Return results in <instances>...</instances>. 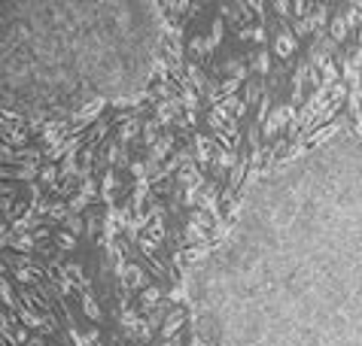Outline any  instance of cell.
<instances>
[{"instance_id": "13", "label": "cell", "mask_w": 362, "mask_h": 346, "mask_svg": "<svg viewBox=\"0 0 362 346\" xmlns=\"http://www.w3.org/2000/svg\"><path fill=\"white\" fill-rule=\"evenodd\" d=\"M180 325H183V310H177V313H174V316H171V319H167L165 325H162V334H165V340L171 337V334H174V331H177Z\"/></svg>"}, {"instance_id": "38", "label": "cell", "mask_w": 362, "mask_h": 346, "mask_svg": "<svg viewBox=\"0 0 362 346\" xmlns=\"http://www.w3.org/2000/svg\"><path fill=\"white\" fill-rule=\"evenodd\" d=\"M95 231H98V219L92 216V219H88V234H92V237H95Z\"/></svg>"}, {"instance_id": "29", "label": "cell", "mask_w": 362, "mask_h": 346, "mask_svg": "<svg viewBox=\"0 0 362 346\" xmlns=\"http://www.w3.org/2000/svg\"><path fill=\"white\" fill-rule=\"evenodd\" d=\"M167 301H171V304H183V301H186V288H183V285H177Z\"/></svg>"}, {"instance_id": "11", "label": "cell", "mask_w": 362, "mask_h": 346, "mask_svg": "<svg viewBox=\"0 0 362 346\" xmlns=\"http://www.w3.org/2000/svg\"><path fill=\"white\" fill-rule=\"evenodd\" d=\"M143 143L149 146V149L158 143V119H152V122H146V125H143Z\"/></svg>"}, {"instance_id": "30", "label": "cell", "mask_w": 362, "mask_h": 346, "mask_svg": "<svg viewBox=\"0 0 362 346\" xmlns=\"http://www.w3.org/2000/svg\"><path fill=\"white\" fill-rule=\"evenodd\" d=\"M49 216H52V219H67V206H64V204H52Z\"/></svg>"}, {"instance_id": "21", "label": "cell", "mask_w": 362, "mask_h": 346, "mask_svg": "<svg viewBox=\"0 0 362 346\" xmlns=\"http://www.w3.org/2000/svg\"><path fill=\"white\" fill-rule=\"evenodd\" d=\"M85 206H88V194H82V191H79V194H76V198L70 201V216H76V213H82V210H85Z\"/></svg>"}, {"instance_id": "28", "label": "cell", "mask_w": 362, "mask_h": 346, "mask_svg": "<svg viewBox=\"0 0 362 346\" xmlns=\"http://www.w3.org/2000/svg\"><path fill=\"white\" fill-rule=\"evenodd\" d=\"M67 228H70V234H82V219H79V216H67Z\"/></svg>"}, {"instance_id": "17", "label": "cell", "mask_w": 362, "mask_h": 346, "mask_svg": "<svg viewBox=\"0 0 362 346\" xmlns=\"http://www.w3.org/2000/svg\"><path fill=\"white\" fill-rule=\"evenodd\" d=\"M158 298H162V292H158L155 285H149V288L143 292V310H152V307L158 304Z\"/></svg>"}, {"instance_id": "18", "label": "cell", "mask_w": 362, "mask_h": 346, "mask_svg": "<svg viewBox=\"0 0 362 346\" xmlns=\"http://www.w3.org/2000/svg\"><path fill=\"white\" fill-rule=\"evenodd\" d=\"M201 189H204V182H195V186H189V189H186V201H183V204H186V206H195V204L201 201V198H198Z\"/></svg>"}, {"instance_id": "24", "label": "cell", "mask_w": 362, "mask_h": 346, "mask_svg": "<svg viewBox=\"0 0 362 346\" xmlns=\"http://www.w3.org/2000/svg\"><path fill=\"white\" fill-rule=\"evenodd\" d=\"M134 134H137V119H128L125 125H122V134L119 137H122V140H131Z\"/></svg>"}, {"instance_id": "39", "label": "cell", "mask_w": 362, "mask_h": 346, "mask_svg": "<svg viewBox=\"0 0 362 346\" xmlns=\"http://www.w3.org/2000/svg\"><path fill=\"white\" fill-rule=\"evenodd\" d=\"M292 6H296L298 16H308V3H292Z\"/></svg>"}, {"instance_id": "27", "label": "cell", "mask_w": 362, "mask_h": 346, "mask_svg": "<svg viewBox=\"0 0 362 346\" xmlns=\"http://www.w3.org/2000/svg\"><path fill=\"white\" fill-rule=\"evenodd\" d=\"M149 237H152V240H162V237H165V225H162V219H155V222L149 225Z\"/></svg>"}, {"instance_id": "1", "label": "cell", "mask_w": 362, "mask_h": 346, "mask_svg": "<svg viewBox=\"0 0 362 346\" xmlns=\"http://www.w3.org/2000/svg\"><path fill=\"white\" fill-rule=\"evenodd\" d=\"M67 131H73L67 122H49V125H46V131H43V140H46V143L55 149V146H61V137H64Z\"/></svg>"}, {"instance_id": "19", "label": "cell", "mask_w": 362, "mask_h": 346, "mask_svg": "<svg viewBox=\"0 0 362 346\" xmlns=\"http://www.w3.org/2000/svg\"><path fill=\"white\" fill-rule=\"evenodd\" d=\"M195 143H198V152H195L198 161H201V164H207V161H210V143H207V137H198Z\"/></svg>"}, {"instance_id": "3", "label": "cell", "mask_w": 362, "mask_h": 346, "mask_svg": "<svg viewBox=\"0 0 362 346\" xmlns=\"http://www.w3.org/2000/svg\"><path fill=\"white\" fill-rule=\"evenodd\" d=\"M122 280H125L128 288H143V285H146V270L137 267V264H128V267H125V276H122Z\"/></svg>"}, {"instance_id": "8", "label": "cell", "mask_w": 362, "mask_h": 346, "mask_svg": "<svg viewBox=\"0 0 362 346\" xmlns=\"http://www.w3.org/2000/svg\"><path fill=\"white\" fill-rule=\"evenodd\" d=\"M82 310H85V316L92 319V322H100V307H98V301H95L92 292L82 295Z\"/></svg>"}, {"instance_id": "31", "label": "cell", "mask_w": 362, "mask_h": 346, "mask_svg": "<svg viewBox=\"0 0 362 346\" xmlns=\"http://www.w3.org/2000/svg\"><path fill=\"white\" fill-rule=\"evenodd\" d=\"M55 176H58V170H55V167H43V173H40L43 182H55Z\"/></svg>"}, {"instance_id": "4", "label": "cell", "mask_w": 362, "mask_h": 346, "mask_svg": "<svg viewBox=\"0 0 362 346\" xmlns=\"http://www.w3.org/2000/svg\"><path fill=\"white\" fill-rule=\"evenodd\" d=\"M201 210H204L207 216L219 219V201H216V189H204V194H201Z\"/></svg>"}, {"instance_id": "10", "label": "cell", "mask_w": 362, "mask_h": 346, "mask_svg": "<svg viewBox=\"0 0 362 346\" xmlns=\"http://www.w3.org/2000/svg\"><path fill=\"white\" fill-rule=\"evenodd\" d=\"M33 173H37V167L33 164H25V167H3V176H16V179H33Z\"/></svg>"}, {"instance_id": "6", "label": "cell", "mask_w": 362, "mask_h": 346, "mask_svg": "<svg viewBox=\"0 0 362 346\" xmlns=\"http://www.w3.org/2000/svg\"><path fill=\"white\" fill-rule=\"evenodd\" d=\"M296 46H298L296 37H289V33L283 31V33L277 37V55H280V58H289L292 52H296Z\"/></svg>"}, {"instance_id": "16", "label": "cell", "mask_w": 362, "mask_h": 346, "mask_svg": "<svg viewBox=\"0 0 362 346\" xmlns=\"http://www.w3.org/2000/svg\"><path fill=\"white\" fill-rule=\"evenodd\" d=\"M329 33H332V40L341 43V40L347 37V21H344V18H335L332 25H329Z\"/></svg>"}, {"instance_id": "2", "label": "cell", "mask_w": 362, "mask_h": 346, "mask_svg": "<svg viewBox=\"0 0 362 346\" xmlns=\"http://www.w3.org/2000/svg\"><path fill=\"white\" fill-rule=\"evenodd\" d=\"M292 115H296V107H292V103H283V107H280L274 115H271L268 119V128H265V134L271 137V134H277L280 131V125H283L286 119H292Z\"/></svg>"}, {"instance_id": "15", "label": "cell", "mask_w": 362, "mask_h": 346, "mask_svg": "<svg viewBox=\"0 0 362 346\" xmlns=\"http://www.w3.org/2000/svg\"><path fill=\"white\" fill-rule=\"evenodd\" d=\"M186 76L192 79V82H195V88H198V91H204V85H207V79H204V73H201V70H198V67H195V64H189V67H186Z\"/></svg>"}, {"instance_id": "26", "label": "cell", "mask_w": 362, "mask_h": 346, "mask_svg": "<svg viewBox=\"0 0 362 346\" xmlns=\"http://www.w3.org/2000/svg\"><path fill=\"white\" fill-rule=\"evenodd\" d=\"M219 164L222 167H234V149H222V152H219Z\"/></svg>"}, {"instance_id": "9", "label": "cell", "mask_w": 362, "mask_h": 346, "mask_svg": "<svg viewBox=\"0 0 362 346\" xmlns=\"http://www.w3.org/2000/svg\"><path fill=\"white\" fill-rule=\"evenodd\" d=\"M180 182L195 186V182H204V179H201V170H198L195 164H183V167H180Z\"/></svg>"}, {"instance_id": "35", "label": "cell", "mask_w": 362, "mask_h": 346, "mask_svg": "<svg viewBox=\"0 0 362 346\" xmlns=\"http://www.w3.org/2000/svg\"><path fill=\"white\" fill-rule=\"evenodd\" d=\"M274 9H277V16H286V13H289V3H286V0H277Z\"/></svg>"}, {"instance_id": "42", "label": "cell", "mask_w": 362, "mask_h": 346, "mask_svg": "<svg viewBox=\"0 0 362 346\" xmlns=\"http://www.w3.org/2000/svg\"><path fill=\"white\" fill-rule=\"evenodd\" d=\"M165 346H180V343L177 340H165Z\"/></svg>"}, {"instance_id": "34", "label": "cell", "mask_w": 362, "mask_h": 346, "mask_svg": "<svg viewBox=\"0 0 362 346\" xmlns=\"http://www.w3.org/2000/svg\"><path fill=\"white\" fill-rule=\"evenodd\" d=\"M256 70H262V73L268 70V55H265V52H259V58H256Z\"/></svg>"}, {"instance_id": "37", "label": "cell", "mask_w": 362, "mask_h": 346, "mask_svg": "<svg viewBox=\"0 0 362 346\" xmlns=\"http://www.w3.org/2000/svg\"><path fill=\"white\" fill-rule=\"evenodd\" d=\"M16 340H18V343H28L31 337H28V331H25V328H18V331H16Z\"/></svg>"}, {"instance_id": "14", "label": "cell", "mask_w": 362, "mask_h": 346, "mask_svg": "<svg viewBox=\"0 0 362 346\" xmlns=\"http://www.w3.org/2000/svg\"><path fill=\"white\" fill-rule=\"evenodd\" d=\"M122 325H125L131 334H137V328L143 325V319H140L137 313H134V310H125V316H122Z\"/></svg>"}, {"instance_id": "22", "label": "cell", "mask_w": 362, "mask_h": 346, "mask_svg": "<svg viewBox=\"0 0 362 346\" xmlns=\"http://www.w3.org/2000/svg\"><path fill=\"white\" fill-rule=\"evenodd\" d=\"M64 270H67V273H73V280H76L79 285H82V288L88 285V280H85V273H82V267H79V264H67Z\"/></svg>"}, {"instance_id": "25", "label": "cell", "mask_w": 362, "mask_h": 346, "mask_svg": "<svg viewBox=\"0 0 362 346\" xmlns=\"http://www.w3.org/2000/svg\"><path fill=\"white\" fill-rule=\"evenodd\" d=\"M344 21H347L350 28H356L359 21H362V6H350V13H347V18H344Z\"/></svg>"}, {"instance_id": "7", "label": "cell", "mask_w": 362, "mask_h": 346, "mask_svg": "<svg viewBox=\"0 0 362 346\" xmlns=\"http://www.w3.org/2000/svg\"><path fill=\"white\" fill-rule=\"evenodd\" d=\"M204 237H207V228L189 219V225H186V240H189V243H198V246H201V240H204Z\"/></svg>"}, {"instance_id": "12", "label": "cell", "mask_w": 362, "mask_h": 346, "mask_svg": "<svg viewBox=\"0 0 362 346\" xmlns=\"http://www.w3.org/2000/svg\"><path fill=\"white\" fill-rule=\"evenodd\" d=\"M171 146H174V140H171V137H165V140H158V143L152 146V155H149V158H152L155 164H158V161H162V158H165L167 152H171Z\"/></svg>"}, {"instance_id": "41", "label": "cell", "mask_w": 362, "mask_h": 346, "mask_svg": "<svg viewBox=\"0 0 362 346\" xmlns=\"http://www.w3.org/2000/svg\"><path fill=\"white\" fill-rule=\"evenodd\" d=\"M189 346H204V343H201V340H198V337H195V340H192V343H189Z\"/></svg>"}, {"instance_id": "33", "label": "cell", "mask_w": 362, "mask_h": 346, "mask_svg": "<svg viewBox=\"0 0 362 346\" xmlns=\"http://www.w3.org/2000/svg\"><path fill=\"white\" fill-rule=\"evenodd\" d=\"M131 173H134L137 179H146V167L140 164V161H134V164H131Z\"/></svg>"}, {"instance_id": "20", "label": "cell", "mask_w": 362, "mask_h": 346, "mask_svg": "<svg viewBox=\"0 0 362 346\" xmlns=\"http://www.w3.org/2000/svg\"><path fill=\"white\" fill-rule=\"evenodd\" d=\"M113 191H116V173H107V176H104V201L110 204L113 201ZM113 206V204H110Z\"/></svg>"}, {"instance_id": "36", "label": "cell", "mask_w": 362, "mask_h": 346, "mask_svg": "<svg viewBox=\"0 0 362 346\" xmlns=\"http://www.w3.org/2000/svg\"><path fill=\"white\" fill-rule=\"evenodd\" d=\"M256 97H259V85H250V88H247V103L256 100Z\"/></svg>"}, {"instance_id": "40", "label": "cell", "mask_w": 362, "mask_h": 346, "mask_svg": "<svg viewBox=\"0 0 362 346\" xmlns=\"http://www.w3.org/2000/svg\"><path fill=\"white\" fill-rule=\"evenodd\" d=\"M28 346H46V343H43V340H37V337H33V340H28Z\"/></svg>"}, {"instance_id": "32", "label": "cell", "mask_w": 362, "mask_h": 346, "mask_svg": "<svg viewBox=\"0 0 362 346\" xmlns=\"http://www.w3.org/2000/svg\"><path fill=\"white\" fill-rule=\"evenodd\" d=\"M107 161H122V152H119V146H116V143H110V149H107Z\"/></svg>"}, {"instance_id": "23", "label": "cell", "mask_w": 362, "mask_h": 346, "mask_svg": "<svg viewBox=\"0 0 362 346\" xmlns=\"http://www.w3.org/2000/svg\"><path fill=\"white\" fill-rule=\"evenodd\" d=\"M58 246H61V249H73V246H76V234L61 231V234H58Z\"/></svg>"}, {"instance_id": "5", "label": "cell", "mask_w": 362, "mask_h": 346, "mask_svg": "<svg viewBox=\"0 0 362 346\" xmlns=\"http://www.w3.org/2000/svg\"><path fill=\"white\" fill-rule=\"evenodd\" d=\"M28 140V137H25V131H16V125H9V122H3V143L6 146H21V143H25Z\"/></svg>"}]
</instances>
